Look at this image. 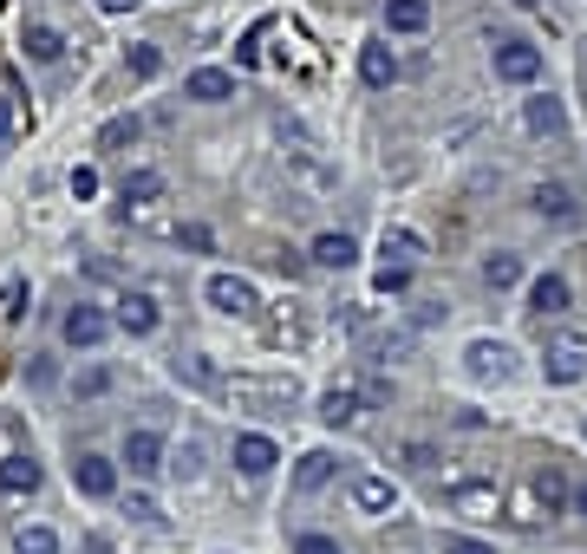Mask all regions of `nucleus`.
I'll use <instances>...</instances> for the list:
<instances>
[{
    "label": "nucleus",
    "instance_id": "f257e3e1",
    "mask_svg": "<svg viewBox=\"0 0 587 554\" xmlns=\"http://www.w3.org/2000/svg\"><path fill=\"white\" fill-rule=\"evenodd\" d=\"M203 300H209L216 313H229V320H255V313H261V294H255V281H242V274H209V281H203Z\"/></svg>",
    "mask_w": 587,
    "mask_h": 554
},
{
    "label": "nucleus",
    "instance_id": "f03ea898",
    "mask_svg": "<svg viewBox=\"0 0 587 554\" xmlns=\"http://www.w3.org/2000/svg\"><path fill=\"white\" fill-rule=\"evenodd\" d=\"M111 313L105 307H91V300H78V307H65V320H59V340L72 346V353H91V346H105L111 340Z\"/></svg>",
    "mask_w": 587,
    "mask_h": 554
},
{
    "label": "nucleus",
    "instance_id": "7ed1b4c3",
    "mask_svg": "<svg viewBox=\"0 0 587 554\" xmlns=\"http://www.w3.org/2000/svg\"><path fill=\"white\" fill-rule=\"evenodd\" d=\"M464 372H470L477 385H510V379H516V353H510L503 340H470V346H464Z\"/></svg>",
    "mask_w": 587,
    "mask_h": 554
},
{
    "label": "nucleus",
    "instance_id": "20e7f679",
    "mask_svg": "<svg viewBox=\"0 0 587 554\" xmlns=\"http://www.w3.org/2000/svg\"><path fill=\"white\" fill-rule=\"evenodd\" d=\"M542 372H549V385H575V379H587V333H555L549 340V353H542Z\"/></svg>",
    "mask_w": 587,
    "mask_h": 554
},
{
    "label": "nucleus",
    "instance_id": "39448f33",
    "mask_svg": "<svg viewBox=\"0 0 587 554\" xmlns=\"http://www.w3.org/2000/svg\"><path fill=\"white\" fill-rule=\"evenodd\" d=\"M118 464H124L131 477H163V470H170V444H163L157 431H124Z\"/></svg>",
    "mask_w": 587,
    "mask_h": 554
},
{
    "label": "nucleus",
    "instance_id": "423d86ee",
    "mask_svg": "<svg viewBox=\"0 0 587 554\" xmlns=\"http://www.w3.org/2000/svg\"><path fill=\"white\" fill-rule=\"evenodd\" d=\"M72 490H78L85 503H111V496H118V464L98 457V451H85V457L72 464Z\"/></svg>",
    "mask_w": 587,
    "mask_h": 554
},
{
    "label": "nucleus",
    "instance_id": "0eeeda50",
    "mask_svg": "<svg viewBox=\"0 0 587 554\" xmlns=\"http://www.w3.org/2000/svg\"><path fill=\"white\" fill-rule=\"evenodd\" d=\"M497 78L536 85V78H542V46H529V39H497Z\"/></svg>",
    "mask_w": 587,
    "mask_h": 554
},
{
    "label": "nucleus",
    "instance_id": "6e6552de",
    "mask_svg": "<svg viewBox=\"0 0 587 554\" xmlns=\"http://www.w3.org/2000/svg\"><path fill=\"white\" fill-rule=\"evenodd\" d=\"M235 405H281V411H294L301 405V392H294V379H235V385H222Z\"/></svg>",
    "mask_w": 587,
    "mask_h": 554
},
{
    "label": "nucleus",
    "instance_id": "1a4fd4ad",
    "mask_svg": "<svg viewBox=\"0 0 587 554\" xmlns=\"http://www.w3.org/2000/svg\"><path fill=\"white\" fill-rule=\"evenodd\" d=\"M39 483H46V470H39L33 451H7V457H0V490H7V496H33Z\"/></svg>",
    "mask_w": 587,
    "mask_h": 554
},
{
    "label": "nucleus",
    "instance_id": "9d476101",
    "mask_svg": "<svg viewBox=\"0 0 587 554\" xmlns=\"http://www.w3.org/2000/svg\"><path fill=\"white\" fill-rule=\"evenodd\" d=\"M274 464H281L274 438H261V431H242V438H235V470H242V477H268Z\"/></svg>",
    "mask_w": 587,
    "mask_h": 554
},
{
    "label": "nucleus",
    "instance_id": "9b49d317",
    "mask_svg": "<svg viewBox=\"0 0 587 554\" xmlns=\"http://www.w3.org/2000/svg\"><path fill=\"white\" fill-rule=\"evenodd\" d=\"M183 98H196V104H229V98H235V78H229L222 65H203V72L183 78Z\"/></svg>",
    "mask_w": 587,
    "mask_h": 554
},
{
    "label": "nucleus",
    "instance_id": "f8f14e48",
    "mask_svg": "<svg viewBox=\"0 0 587 554\" xmlns=\"http://www.w3.org/2000/svg\"><path fill=\"white\" fill-rule=\"evenodd\" d=\"M118 327H124L131 340H150V333L163 327V313H157L150 294H124V300H118Z\"/></svg>",
    "mask_w": 587,
    "mask_h": 554
},
{
    "label": "nucleus",
    "instance_id": "ddd939ff",
    "mask_svg": "<svg viewBox=\"0 0 587 554\" xmlns=\"http://www.w3.org/2000/svg\"><path fill=\"white\" fill-rule=\"evenodd\" d=\"M307 255H314V268H353V261H359V242H353L346 229H327V235H314Z\"/></svg>",
    "mask_w": 587,
    "mask_h": 554
},
{
    "label": "nucleus",
    "instance_id": "4468645a",
    "mask_svg": "<svg viewBox=\"0 0 587 554\" xmlns=\"http://www.w3.org/2000/svg\"><path fill=\"white\" fill-rule=\"evenodd\" d=\"M523 124H529L536 137H555V131L568 124V111H562V98H549V91H536V98L523 104Z\"/></svg>",
    "mask_w": 587,
    "mask_h": 554
},
{
    "label": "nucleus",
    "instance_id": "2eb2a0df",
    "mask_svg": "<svg viewBox=\"0 0 587 554\" xmlns=\"http://www.w3.org/2000/svg\"><path fill=\"white\" fill-rule=\"evenodd\" d=\"M333 470H340V464H333V451H307V457L294 464V490H301V496H314V490H327V483H333Z\"/></svg>",
    "mask_w": 587,
    "mask_h": 554
},
{
    "label": "nucleus",
    "instance_id": "dca6fc26",
    "mask_svg": "<svg viewBox=\"0 0 587 554\" xmlns=\"http://www.w3.org/2000/svg\"><path fill=\"white\" fill-rule=\"evenodd\" d=\"M359 78H366L372 91H386V85L399 78V59H392V46H359Z\"/></svg>",
    "mask_w": 587,
    "mask_h": 554
},
{
    "label": "nucleus",
    "instance_id": "f3484780",
    "mask_svg": "<svg viewBox=\"0 0 587 554\" xmlns=\"http://www.w3.org/2000/svg\"><path fill=\"white\" fill-rule=\"evenodd\" d=\"M536 216H549V222H575V189L568 183H536Z\"/></svg>",
    "mask_w": 587,
    "mask_h": 554
},
{
    "label": "nucleus",
    "instance_id": "a211bd4d",
    "mask_svg": "<svg viewBox=\"0 0 587 554\" xmlns=\"http://www.w3.org/2000/svg\"><path fill=\"white\" fill-rule=\"evenodd\" d=\"M529 313H568V281L562 274H536L529 281Z\"/></svg>",
    "mask_w": 587,
    "mask_h": 554
},
{
    "label": "nucleus",
    "instance_id": "6ab92c4d",
    "mask_svg": "<svg viewBox=\"0 0 587 554\" xmlns=\"http://www.w3.org/2000/svg\"><path fill=\"white\" fill-rule=\"evenodd\" d=\"M353 503H359L366 516H386V509H399V490H392L386 477H359V483H353Z\"/></svg>",
    "mask_w": 587,
    "mask_h": 554
},
{
    "label": "nucleus",
    "instance_id": "aec40b11",
    "mask_svg": "<svg viewBox=\"0 0 587 554\" xmlns=\"http://www.w3.org/2000/svg\"><path fill=\"white\" fill-rule=\"evenodd\" d=\"M386 26L392 33H425L431 26V0H386Z\"/></svg>",
    "mask_w": 587,
    "mask_h": 554
},
{
    "label": "nucleus",
    "instance_id": "412c9836",
    "mask_svg": "<svg viewBox=\"0 0 587 554\" xmlns=\"http://www.w3.org/2000/svg\"><path fill=\"white\" fill-rule=\"evenodd\" d=\"M359 418V392H346V385H333L327 398H320V424H333V431H346Z\"/></svg>",
    "mask_w": 587,
    "mask_h": 554
},
{
    "label": "nucleus",
    "instance_id": "4be33fe9",
    "mask_svg": "<svg viewBox=\"0 0 587 554\" xmlns=\"http://www.w3.org/2000/svg\"><path fill=\"white\" fill-rule=\"evenodd\" d=\"M26 300H33L26 274H0V320H7V327H20V320H26Z\"/></svg>",
    "mask_w": 587,
    "mask_h": 554
},
{
    "label": "nucleus",
    "instance_id": "5701e85b",
    "mask_svg": "<svg viewBox=\"0 0 587 554\" xmlns=\"http://www.w3.org/2000/svg\"><path fill=\"white\" fill-rule=\"evenodd\" d=\"M386 261H392V268H418V261H425V242H418L412 229H386Z\"/></svg>",
    "mask_w": 587,
    "mask_h": 554
},
{
    "label": "nucleus",
    "instance_id": "b1692460",
    "mask_svg": "<svg viewBox=\"0 0 587 554\" xmlns=\"http://www.w3.org/2000/svg\"><path fill=\"white\" fill-rule=\"evenodd\" d=\"M536 496L549 503V516H555V509H575V483H568V477H562L555 464H549V470L536 477Z\"/></svg>",
    "mask_w": 587,
    "mask_h": 554
},
{
    "label": "nucleus",
    "instance_id": "393cba45",
    "mask_svg": "<svg viewBox=\"0 0 587 554\" xmlns=\"http://www.w3.org/2000/svg\"><path fill=\"white\" fill-rule=\"evenodd\" d=\"M59 52H65V39L52 26H26V59L33 65H59Z\"/></svg>",
    "mask_w": 587,
    "mask_h": 554
},
{
    "label": "nucleus",
    "instance_id": "a878e982",
    "mask_svg": "<svg viewBox=\"0 0 587 554\" xmlns=\"http://www.w3.org/2000/svg\"><path fill=\"white\" fill-rule=\"evenodd\" d=\"M157 196H163V170H131V176H124V202H131V209H144V202H157Z\"/></svg>",
    "mask_w": 587,
    "mask_h": 554
},
{
    "label": "nucleus",
    "instance_id": "bb28decb",
    "mask_svg": "<svg viewBox=\"0 0 587 554\" xmlns=\"http://www.w3.org/2000/svg\"><path fill=\"white\" fill-rule=\"evenodd\" d=\"M516 281H523V261H516L510 248H497V255L484 261V287H497V294H503V287H516Z\"/></svg>",
    "mask_w": 587,
    "mask_h": 554
},
{
    "label": "nucleus",
    "instance_id": "cd10ccee",
    "mask_svg": "<svg viewBox=\"0 0 587 554\" xmlns=\"http://www.w3.org/2000/svg\"><path fill=\"white\" fill-rule=\"evenodd\" d=\"M170 477H183V483L203 477V438H183V444L170 451Z\"/></svg>",
    "mask_w": 587,
    "mask_h": 554
},
{
    "label": "nucleus",
    "instance_id": "c85d7f7f",
    "mask_svg": "<svg viewBox=\"0 0 587 554\" xmlns=\"http://www.w3.org/2000/svg\"><path fill=\"white\" fill-rule=\"evenodd\" d=\"M176 379H183V385H196V392H216V385H222V379L209 372V359H196V353H189V359H176Z\"/></svg>",
    "mask_w": 587,
    "mask_h": 554
},
{
    "label": "nucleus",
    "instance_id": "c756f323",
    "mask_svg": "<svg viewBox=\"0 0 587 554\" xmlns=\"http://www.w3.org/2000/svg\"><path fill=\"white\" fill-rule=\"evenodd\" d=\"M20 554H59V535L46 529V522H33V529H20V542H13Z\"/></svg>",
    "mask_w": 587,
    "mask_h": 554
},
{
    "label": "nucleus",
    "instance_id": "7c9ffc66",
    "mask_svg": "<svg viewBox=\"0 0 587 554\" xmlns=\"http://www.w3.org/2000/svg\"><path fill=\"white\" fill-rule=\"evenodd\" d=\"M124 65H131L137 78H157V72H163V52H157V46H131V52H124Z\"/></svg>",
    "mask_w": 587,
    "mask_h": 554
},
{
    "label": "nucleus",
    "instance_id": "2f4dec72",
    "mask_svg": "<svg viewBox=\"0 0 587 554\" xmlns=\"http://www.w3.org/2000/svg\"><path fill=\"white\" fill-rule=\"evenodd\" d=\"M137 137V118H111L105 131H98V150H118V144H131Z\"/></svg>",
    "mask_w": 587,
    "mask_h": 554
},
{
    "label": "nucleus",
    "instance_id": "473e14b6",
    "mask_svg": "<svg viewBox=\"0 0 587 554\" xmlns=\"http://www.w3.org/2000/svg\"><path fill=\"white\" fill-rule=\"evenodd\" d=\"M359 405H366V411H379V405H392V379H386V372H372V379L359 385Z\"/></svg>",
    "mask_w": 587,
    "mask_h": 554
},
{
    "label": "nucleus",
    "instance_id": "72a5a7b5",
    "mask_svg": "<svg viewBox=\"0 0 587 554\" xmlns=\"http://www.w3.org/2000/svg\"><path fill=\"white\" fill-rule=\"evenodd\" d=\"M131 522H163V509H157V496H144V490H131Z\"/></svg>",
    "mask_w": 587,
    "mask_h": 554
},
{
    "label": "nucleus",
    "instance_id": "f704fd0d",
    "mask_svg": "<svg viewBox=\"0 0 587 554\" xmlns=\"http://www.w3.org/2000/svg\"><path fill=\"white\" fill-rule=\"evenodd\" d=\"M13 137H20V131H13V85H7V91H0V157L13 150Z\"/></svg>",
    "mask_w": 587,
    "mask_h": 554
},
{
    "label": "nucleus",
    "instance_id": "c9c22d12",
    "mask_svg": "<svg viewBox=\"0 0 587 554\" xmlns=\"http://www.w3.org/2000/svg\"><path fill=\"white\" fill-rule=\"evenodd\" d=\"M294 554H340V542L320 535V529H307V535H294Z\"/></svg>",
    "mask_w": 587,
    "mask_h": 554
},
{
    "label": "nucleus",
    "instance_id": "e433bc0d",
    "mask_svg": "<svg viewBox=\"0 0 587 554\" xmlns=\"http://www.w3.org/2000/svg\"><path fill=\"white\" fill-rule=\"evenodd\" d=\"M72 196H78V202H91V196H98V170H91V163H78V170H72Z\"/></svg>",
    "mask_w": 587,
    "mask_h": 554
},
{
    "label": "nucleus",
    "instance_id": "4c0bfd02",
    "mask_svg": "<svg viewBox=\"0 0 587 554\" xmlns=\"http://www.w3.org/2000/svg\"><path fill=\"white\" fill-rule=\"evenodd\" d=\"M405 287H412V268H392V261H386V268H379V294H405Z\"/></svg>",
    "mask_w": 587,
    "mask_h": 554
},
{
    "label": "nucleus",
    "instance_id": "58836bf2",
    "mask_svg": "<svg viewBox=\"0 0 587 554\" xmlns=\"http://www.w3.org/2000/svg\"><path fill=\"white\" fill-rule=\"evenodd\" d=\"M444 554H497V549H490V542H477V535H451Z\"/></svg>",
    "mask_w": 587,
    "mask_h": 554
},
{
    "label": "nucleus",
    "instance_id": "ea45409f",
    "mask_svg": "<svg viewBox=\"0 0 587 554\" xmlns=\"http://www.w3.org/2000/svg\"><path fill=\"white\" fill-rule=\"evenodd\" d=\"M176 242H183V248H196V255H203V248H209V242H216V235H209V229H203V222H189V229H183V235H176Z\"/></svg>",
    "mask_w": 587,
    "mask_h": 554
},
{
    "label": "nucleus",
    "instance_id": "a19ab883",
    "mask_svg": "<svg viewBox=\"0 0 587 554\" xmlns=\"http://www.w3.org/2000/svg\"><path fill=\"white\" fill-rule=\"evenodd\" d=\"M405 464H412V470H431V464H438V451H431V444H412V451H405Z\"/></svg>",
    "mask_w": 587,
    "mask_h": 554
},
{
    "label": "nucleus",
    "instance_id": "79ce46f5",
    "mask_svg": "<svg viewBox=\"0 0 587 554\" xmlns=\"http://www.w3.org/2000/svg\"><path fill=\"white\" fill-rule=\"evenodd\" d=\"M98 7H105V13H131L137 0H98Z\"/></svg>",
    "mask_w": 587,
    "mask_h": 554
},
{
    "label": "nucleus",
    "instance_id": "37998d69",
    "mask_svg": "<svg viewBox=\"0 0 587 554\" xmlns=\"http://www.w3.org/2000/svg\"><path fill=\"white\" fill-rule=\"evenodd\" d=\"M575 516L587 522V483H575Z\"/></svg>",
    "mask_w": 587,
    "mask_h": 554
}]
</instances>
